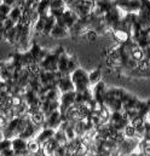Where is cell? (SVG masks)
<instances>
[{"instance_id": "obj_29", "label": "cell", "mask_w": 150, "mask_h": 156, "mask_svg": "<svg viewBox=\"0 0 150 156\" xmlns=\"http://www.w3.org/2000/svg\"><path fill=\"white\" fill-rule=\"evenodd\" d=\"M16 24L11 21V20H9V18H6L5 21H4V30H9V29H11V28H13Z\"/></svg>"}, {"instance_id": "obj_34", "label": "cell", "mask_w": 150, "mask_h": 156, "mask_svg": "<svg viewBox=\"0 0 150 156\" xmlns=\"http://www.w3.org/2000/svg\"><path fill=\"white\" fill-rule=\"evenodd\" d=\"M147 116L149 117V121H150V110H149V113H148V115H147Z\"/></svg>"}, {"instance_id": "obj_35", "label": "cell", "mask_w": 150, "mask_h": 156, "mask_svg": "<svg viewBox=\"0 0 150 156\" xmlns=\"http://www.w3.org/2000/svg\"><path fill=\"white\" fill-rule=\"evenodd\" d=\"M95 2H98V1H102V0H93Z\"/></svg>"}, {"instance_id": "obj_3", "label": "cell", "mask_w": 150, "mask_h": 156, "mask_svg": "<svg viewBox=\"0 0 150 156\" xmlns=\"http://www.w3.org/2000/svg\"><path fill=\"white\" fill-rule=\"evenodd\" d=\"M70 5H72L70 9L76 13V16L79 18L86 17L90 13H92V10L95 6L92 0H73V2Z\"/></svg>"}, {"instance_id": "obj_13", "label": "cell", "mask_w": 150, "mask_h": 156, "mask_svg": "<svg viewBox=\"0 0 150 156\" xmlns=\"http://www.w3.org/2000/svg\"><path fill=\"white\" fill-rule=\"evenodd\" d=\"M68 35H69V30L64 27L58 26V24H56L50 33V37H52L55 39H63V38H67Z\"/></svg>"}, {"instance_id": "obj_28", "label": "cell", "mask_w": 150, "mask_h": 156, "mask_svg": "<svg viewBox=\"0 0 150 156\" xmlns=\"http://www.w3.org/2000/svg\"><path fill=\"white\" fill-rule=\"evenodd\" d=\"M38 150H39V144L37 142L28 143V153H38Z\"/></svg>"}, {"instance_id": "obj_4", "label": "cell", "mask_w": 150, "mask_h": 156, "mask_svg": "<svg viewBox=\"0 0 150 156\" xmlns=\"http://www.w3.org/2000/svg\"><path fill=\"white\" fill-rule=\"evenodd\" d=\"M77 20H79V17L76 16V13L72 9H66L64 12L58 18H56V24H58L61 27H64L69 30L77 22Z\"/></svg>"}, {"instance_id": "obj_23", "label": "cell", "mask_w": 150, "mask_h": 156, "mask_svg": "<svg viewBox=\"0 0 150 156\" xmlns=\"http://www.w3.org/2000/svg\"><path fill=\"white\" fill-rule=\"evenodd\" d=\"M64 134L67 137V140H73L75 138V129L72 125H69L66 129H64Z\"/></svg>"}, {"instance_id": "obj_18", "label": "cell", "mask_w": 150, "mask_h": 156, "mask_svg": "<svg viewBox=\"0 0 150 156\" xmlns=\"http://www.w3.org/2000/svg\"><path fill=\"white\" fill-rule=\"evenodd\" d=\"M101 79H102V72H101V69H99V68H98V69L92 70V72L88 74V81H90V85H96V83H98V82L101 81Z\"/></svg>"}, {"instance_id": "obj_7", "label": "cell", "mask_w": 150, "mask_h": 156, "mask_svg": "<svg viewBox=\"0 0 150 156\" xmlns=\"http://www.w3.org/2000/svg\"><path fill=\"white\" fill-rule=\"evenodd\" d=\"M11 148L16 155H28V140L21 137H15L11 139Z\"/></svg>"}, {"instance_id": "obj_36", "label": "cell", "mask_w": 150, "mask_h": 156, "mask_svg": "<svg viewBox=\"0 0 150 156\" xmlns=\"http://www.w3.org/2000/svg\"><path fill=\"white\" fill-rule=\"evenodd\" d=\"M15 156H27V155H15Z\"/></svg>"}, {"instance_id": "obj_27", "label": "cell", "mask_w": 150, "mask_h": 156, "mask_svg": "<svg viewBox=\"0 0 150 156\" xmlns=\"http://www.w3.org/2000/svg\"><path fill=\"white\" fill-rule=\"evenodd\" d=\"M67 149H66V147L64 145H59L56 150H55V153H53V156H66L67 154Z\"/></svg>"}, {"instance_id": "obj_14", "label": "cell", "mask_w": 150, "mask_h": 156, "mask_svg": "<svg viewBox=\"0 0 150 156\" xmlns=\"http://www.w3.org/2000/svg\"><path fill=\"white\" fill-rule=\"evenodd\" d=\"M35 11H37V13L39 16H48V12H50V0H40L38 2Z\"/></svg>"}, {"instance_id": "obj_33", "label": "cell", "mask_w": 150, "mask_h": 156, "mask_svg": "<svg viewBox=\"0 0 150 156\" xmlns=\"http://www.w3.org/2000/svg\"><path fill=\"white\" fill-rule=\"evenodd\" d=\"M145 103H147V105H148V108H149V110H150V99H148Z\"/></svg>"}, {"instance_id": "obj_21", "label": "cell", "mask_w": 150, "mask_h": 156, "mask_svg": "<svg viewBox=\"0 0 150 156\" xmlns=\"http://www.w3.org/2000/svg\"><path fill=\"white\" fill-rule=\"evenodd\" d=\"M77 68H79V67H77V61H76V58L73 57V56H69V59H68V74L70 75L75 69H77Z\"/></svg>"}, {"instance_id": "obj_15", "label": "cell", "mask_w": 150, "mask_h": 156, "mask_svg": "<svg viewBox=\"0 0 150 156\" xmlns=\"http://www.w3.org/2000/svg\"><path fill=\"white\" fill-rule=\"evenodd\" d=\"M58 147H59V144L57 143V140H56L55 138L50 139L48 142H46V143L44 144V153H45V155H47V156L53 155L55 150H56Z\"/></svg>"}, {"instance_id": "obj_8", "label": "cell", "mask_w": 150, "mask_h": 156, "mask_svg": "<svg viewBox=\"0 0 150 156\" xmlns=\"http://www.w3.org/2000/svg\"><path fill=\"white\" fill-rule=\"evenodd\" d=\"M57 90L61 93H67V92L75 91L74 85H73L72 79H70V75H64V76L59 78V80L57 81Z\"/></svg>"}, {"instance_id": "obj_1", "label": "cell", "mask_w": 150, "mask_h": 156, "mask_svg": "<svg viewBox=\"0 0 150 156\" xmlns=\"http://www.w3.org/2000/svg\"><path fill=\"white\" fill-rule=\"evenodd\" d=\"M66 52L63 47H58L55 52H48L46 55V57L38 64L40 70H44V72H52V73H56L57 72V63H58V58L59 56Z\"/></svg>"}, {"instance_id": "obj_11", "label": "cell", "mask_w": 150, "mask_h": 156, "mask_svg": "<svg viewBox=\"0 0 150 156\" xmlns=\"http://www.w3.org/2000/svg\"><path fill=\"white\" fill-rule=\"evenodd\" d=\"M136 145H137V142L134 143L133 138H128V139H126V140L123 139V140L120 143V151H121L122 154H125V156L130 155V154L133 153Z\"/></svg>"}, {"instance_id": "obj_5", "label": "cell", "mask_w": 150, "mask_h": 156, "mask_svg": "<svg viewBox=\"0 0 150 156\" xmlns=\"http://www.w3.org/2000/svg\"><path fill=\"white\" fill-rule=\"evenodd\" d=\"M75 94H76L75 91L62 93L61 101H59V113L62 115H66L69 112V109L75 104Z\"/></svg>"}, {"instance_id": "obj_20", "label": "cell", "mask_w": 150, "mask_h": 156, "mask_svg": "<svg viewBox=\"0 0 150 156\" xmlns=\"http://www.w3.org/2000/svg\"><path fill=\"white\" fill-rule=\"evenodd\" d=\"M142 10L141 0H128V12H139Z\"/></svg>"}, {"instance_id": "obj_9", "label": "cell", "mask_w": 150, "mask_h": 156, "mask_svg": "<svg viewBox=\"0 0 150 156\" xmlns=\"http://www.w3.org/2000/svg\"><path fill=\"white\" fill-rule=\"evenodd\" d=\"M68 59H69V56L63 52L59 58H58V63H57V73L61 74V76H64V75H69L68 74Z\"/></svg>"}, {"instance_id": "obj_2", "label": "cell", "mask_w": 150, "mask_h": 156, "mask_svg": "<svg viewBox=\"0 0 150 156\" xmlns=\"http://www.w3.org/2000/svg\"><path fill=\"white\" fill-rule=\"evenodd\" d=\"M72 82L74 85L75 92H85L90 90V81H88V74L82 68H77L70 74Z\"/></svg>"}, {"instance_id": "obj_32", "label": "cell", "mask_w": 150, "mask_h": 156, "mask_svg": "<svg viewBox=\"0 0 150 156\" xmlns=\"http://www.w3.org/2000/svg\"><path fill=\"white\" fill-rule=\"evenodd\" d=\"M4 22L0 21V41L2 40V37H4Z\"/></svg>"}, {"instance_id": "obj_19", "label": "cell", "mask_w": 150, "mask_h": 156, "mask_svg": "<svg viewBox=\"0 0 150 156\" xmlns=\"http://www.w3.org/2000/svg\"><path fill=\"white\" fill-rule=\"evenodd\" d=\"M136 110H137V114L139 115V116H142L143 119L148 115V113H149V108H148V105H147V103L145 102H138V104H137V107H136Z\"/></svg>"}, {"instance_id": "obj_17", "label": "cell", "mask_w": 150, "mask_h": 156, "mask_svg": "<svg viewBox=\"0 0 150 156\" xmlns=\"http://www.w3.org/2000/svg\"><path fill=\"white\" fill-rule=\"evenodd\" d=\"M55 26H56V18H55L53 16L48 15V16L46 17V20H45V26H44V29H42V33H41V34H44V35H50V33H51V30L53 29Z\"/></svg>"}, {"instance_id": "obj_30", "label": "cell", "mask_w": 150, "mask_h": 156, "mask_svg": "<svg viewBox=\"0 0 150 156\" xmlns=\"http://www.w3.org/2000/svg\"><path fill=\"white\" fill-rule=\"evenodd\" d=\"M15 151H13V149L12 148H9V149H5V150H2L1 153H0V156H15Z\"/></svg>"}, {"instance_id": "obj_22", "label": "cell", "mask_w": 150, "mask_h": 156, "mask_svg": "<svg viewBox=\"0 0 150 156\" xmlns=\"http://www.w3.org/2000/svg\"><path fill=\"white\" fill-rule=\"evenodd\" d=\"M127 138H134L136 137V129H134V127L133 126H131L130 123L125 127V129H123V132H122Z\"/></svg>"}, {"instance_id": "obj_24", "label": "cell", "mask_w": 150, "mask_h": 156, "mask_svg": "<svg viewBox=\"0 0 150 156\" xmlns=\"http://www.w3.org/2000/svg\"><path fill=\"white\" fill-rule=\"evenodd\" d=\"M143 123H144V119H143L142 116H139V115H137L136 117H133V119L130 121V125L133 126L134 128L138 127V126H142Z\"/></svg>"}, {"instance_id": "obj_16", "label": "cell", "mask_w": 150, "mask_h": 156, "mask_svg": "<svg viewBox=\"0 0 150 156\" xmlns=\"http://www.w3.org/2000/svg\"><path fill=\"white\" fill-rule=\"evenodd\" d=\"M2 39L5 40V41H7L9 44H11V45L16 44V42H17V29H16V26H15L13 28H11V29L4 32Z\"/></svg>"}, {"instance_id": "obj_25", "label": "cell", "mask_w": 150, "mask_h": 156, "mask_svg": "<svg viewBox=\"0 0 150 156\" xmlns=\"http://www.w3.org/2000/svg\"><path fill=\"white\" fill-rule=\"evenodd\" d=\"M11 145H12L11 139H9V138H4V139H1V140H0V153H1L2 150H5V149L11 148Z\"/></svg>"}, {"instance_id": "obj_10", "label": "cell", "mask_w": 150, "mask_h": 156, "mask_svg": "<svg viewBox=\"0 0 150 156\" xmlns=\"http://www.w3.org/2000/svg\"><path fill=\"white\" fill-rule=\"evenodd\" d=\"M53 136H55V129H52V128H42L41 132L37 136L35 142H37L39 145L40 144H45L46 142H48L50 139H52Z\"/></svg>"}, {"instance_id": "obj_26", "label": "cell", "mask_w": 150, "mask_h": 156, "mask_svg": "<svg viewBox=\"0 0 150 156\" xmlns=\"http://www.w3.org/2000/svg\"><path fill=\"white\" fill-rule=\"evenodd\" d=\"M10 10H11V6H9V5H6V4L0 2V15H1V16L7 17V16H9V13H10Z\"/></svg>"}, {"instance_id": "obj_31", "label": "cell", "mask_w": 150, "mask_h": 156, "mask_svg": "<svg viewBox=\"0 0 150 156\" xmlns=\"http://www.w3.org/2000/svg\"><path fill=\"white\" fill-rule=\"evenodd\" d=\"M0 2L6 4V5H9V6L13 7V6H16V5L18 4V0H0Z\"/></svg>"}, {"instance_id": "obj_12", "label": "cell", "mask_w": 150, "mask_h": 156, "mask_svg": "<svg viewBox=\"0 0 150 156\" xmlns=\"http://www.w3.org/2000/svg\"><path fill=\"white\" fill-rule=\"evenodd\" d=\"M22 16H23V9L21 6H18V5H16V6L11 7L7 18L11 20L15 24H18L20 21H21V18H22Z\"/></svg>"}, {"instance_id": "obj_6", "label": "cell", "mask_w": 150, "mask_h": 156, "mask_svg": "<svg viewBox=\"0 0 150 156\" xmlns=\"http://www.w3.org/2000/svg\"><path fill=\"white\" fill-rule=\"evenodd\" d=\"M62 114L59 113V110H55L52 113H50L48 115H46L44 119V123L45 127L44 128H52V129H57L62 122Z\"/></svg>"}]
</instances>
